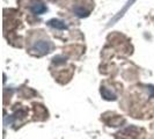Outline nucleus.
I'll list each match as a JSON object with an SVG mask.
<instances>
[{"instance_id":"nucleus-4","label":"nucleus","mask_w":154,"mask_h":139,"mask_svg":"<svg viewBox=\"0 0 154 139\" xmlns=\"http://www.w3.org/2000/svg\"><path fill=\"white\" fill-rule=\"evenodd\" d=\"M134 1H136V0H129V1L126 2V6H125V7H124L123 9H122V11L119 12V13H118V15L116 16L115 19L112 20V21H110V23H109V24H114V23H115L116 21L118 20V19H119V17H122V16L124 15V13H125V12L128 11V8L130 7V6H131V5H132V4H133V2H134Z\"/></svg>"},{"instance_id":"nucleus-5","label":"nucleus","mask_w":154,"mask_h":139,"mask_svg":"<svg viewBox=\"0 0 154 139\" xmlns=\"http://www.w3.org/2000/svg\"><path fill=\"white\" fill-rule=\"evenodd\" d=\"M101 94H102V96L106 99V100H115L116 96L112 94V93L110 92L109 89H107V88H101Z\"/></svg>"},{"instance_id":"nucleus-3","label":"nucleus","mask_w":154,"mask_h":139,"mask_svg":"<svg viewBox=\"0 0 154 139\" xmlns=\"http://www.w3.org/2000/svg\"><path fill=\"white\" fill-rule=\"evenodd\" d=\"M48 24L50 26V27H54V28H57V29H60V30H64V29H66L67 27H66V24L60 21V20H56V19H52V20H50Z\"/></svg>"},{"instance_id":"nucleus-6","label":"nucleus","mask_w":154,"mask_h":139,"mask_svg":"<svg viewBox=\"0 0 154 139\" xmlns=\"http://www.w3.org/2000/svg\"><path fill=\"white\" fill-rule=\"evenodd\" d=\"M74 13L79 17H86V16H88V14H89V12L84 9L82 7H75L74 8Z\"/></svg>"},{"instance_id":"nucleus-1","label":"nucleus","mask_w":154,"mask_h":139,"mask_svg":"<svg viewBox=\"0 0 154 139\" xmlns=\"http://www.w3.org/2000/svg\"><path fill=\"white\" fill-rule=\"evenodd\" d=\"M31 49H32V51H35L37 54H48L51 50V43L49 41H44V39L43 41H37V42L34 43V45H32Z\"/></svg>"},{"instance_id":"nucleus-2","label":"nucleus","mask_w":154,"mask_h":139,"mask_svg":"<svg viewBox=\"0 0 154 139\" xmlns=\"http://www.w3.org/2000/svg\"><path fill=\"white\" fill-rule=\"evenodd\" d=\"M30 9L34 14H38V15L43 14V13H45L46 11H48V8H46L45 5H44L43 2L38 1V0H37V1H34V2L31 4Z\"/></svg>"}]
</instances>
